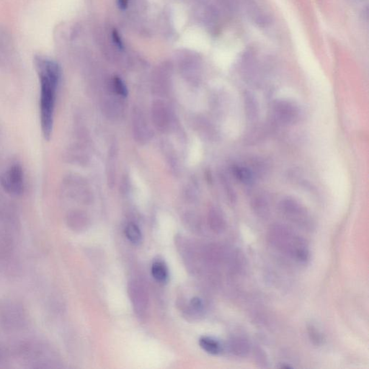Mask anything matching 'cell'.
I'll return each mask as SVG.
<instances>
[{"mask_svg":"<svg viewBox=\"0 0 369 369\" xmlns=\"http://www.w3.org/2000/svg\"><path fill=\"white\" fill-rule=\"evenodd\" d=\"M40 84L39 113L42 134L49 141L54 129V113L62 71L57 62L43 57L35 58Z\"/></svg>","mask_w":369,"mask_h":369,"instance_id":"obj_1","label":"cell"},{"mask_svg":"<svg viewBox=\"0 0 369 369\" xmlns=\"http://www.w3.org/2000/svg\"><path fill=\"white\" fill-rule=\"evenodd\" d=\"M268 238L270 244L283 255L301 263H306L309 260L308 243L288 226L274 224L268 230Z\"/></svg>","mask_w":369,"mask_h":369,"instance_id":"obj_2","label":"cell"},{"mask_svg":"<svg viewBox=\"0 0 369 369\" xmlns=\"http://www.w3.org/2000/svg\"><path fill=\"white\" fill-rule=\"evenodd\" d=\"M280 211L283 216L293 224L305 230H312V218L307 209L296 200L288 198L283 200L280 204Z\"/></svg>","mask_w":369,"mask_h":369,"instance_id":"obj_3","label":"cell"},{"mask_svg":"<svg viewBox=\"0 0 369 369\" xmlns=\"http://www.w3.org/2000/svg\"><path fill=\"white\" fill-rule=\"evenodd\" d=\"M3 190L12 196H20L25 190L24 172L21 164H13L0 176Z\"/></svg>","mask_w":369,"mask_h":369,"instance_id":"obj_4","label":"cell"},{"mask_svg":"<svg viewBox=\"0 0 369 369\" xmlns=\"http://www.w3.org/2000/svg\"><path fill=\"white\" fill-rule=\"evenodd\" d=\"M229 348L232 354L240 358L246 357L251 350L249 341L241 336L232 338L229 340Z\"/></svg>","mask_w":369,"mask_h":369,"instance_id":"obj_5","label":"cell"},{"mask_svg":"<svg viewBox=\"0 0 369 369\" xmlns=\"http://www.w3.org/2000/svg\"><path fill=\"white\" fill-rule=\"evenodd\" d=\"M12 57V44L10 36L4 31H0V63L6 64Z\"/></svg>","mask_w":369,"mask_h":369,"instance_id":"obj_6","label":"cell"},{"mask_svg":"<svg viewBox=\"0 0 369 369\" xmlns=\"http://www.w3.org/2000/svg\"><path fill=\"white\" fill-rule=\"evenodd\" d=\"M276 113L280 117V120L288 123L294 122L298 116L297 108L288 103L277 104Z\"/></svg>","mask_w":369,"mask_h":369,"instance_id":"obj_7","label":"cell"},{"mask_svg":"<svg viewBox=\"0 0 369 369\" xmlns=\"http://www.w3.org/2000/svg\"><path fill=\"white\" fill-rule=\"evenodd\" d=\"M199 345L204 351L211 355H218L222 352V345L213 338L207 336L201 338L199 339Z\"/></svg>","mask_w":369,"mask_h":369,"instance_id":"obj_8","label":"cell"},{"mask_svg":"<svg viewBox=\"0 0 369 369\" xmlns=\"http://www.w3.org/2000/svg\"><path fill=\"white\" fill-rule=\"evenodd\" d=\"M209 224L212 230L216 233L224 232L226 226V221L222 214L217 210L213 209L209 215Z\"/></svg>","mask_w":369,"mask_h":369,"instance_id":"obj_9","label":"cell"},{"mask_svg":"<svg viewBox=\"0 0 369 369\" xmlns=\"http://www.w3.org/2000/svg\"><path fill=\"white\" fill-rule=\"evenodd\" d=\"M152 274L155 280L161 283L167 281L168 278V271L163 263L155 262L152 266Z\"/></svg>","mask_w":369,"mask_h":369,"instance_id":"obj_10","label":"cell"},{"mask_svg":"<svg viewBox=\"0 0 369 369\" xmlns=\"http://www.w3.org/2000/svg\"><path fill=\"white\" fill-rule=\"evenodd\" d=\"M125 235L129 241L134 244L140 243L142 240V232L137 226L133 223H130L126 226L125 229Z\"/></svg>","mask_w":369,"mask_h":369,"instance_id":"obj_11","label":"cell"},{"mask_svg":"<svg viewBox=\"0 0 369 369\" xmlns=\"http://www.w3.org/2000/svg\"><path fill=\"white\" fill-rule=\"evenodd\" d=\"M308 338L312 342L313 345L316 346H319L323 342V336L320 333L317 327L314 326L312 324H309L308 325Z\"/></svg>","mask_w":369,"mask_h":369,"instance_id":"obj_12","label":"cell"},{"mask_svg":"<svg viewBox=\"0 0 369 369\" xmlns=\"http://www.w3.org/2000/svg\"><path fill=\"white\" fill-rule=\"evenodd\" d=\"M233 170L235 177L241 182L248 184L252 181V173L246 167H235Z\"/></svg>","mask_w":369,"mask_h":369,"instance_id":"obj_13","label":"cell"},{"mask_svg":"<svg viewBox=\"0 0 369 369\" xmlns=\"http://www.w3.org/2000/svg\"><path fill=\"white\" fill-rule=\"evenodd\" d=\"M113 85L114 91L118 94L122 96V97H126L127 94H128V91H127L126 86L123 83L122 79L118 77H114L113 80Z\"/></svg>","mask_w":369,"mask_h":369,"instance_id":"obj_14","label":"cell"},{"mask_svg":"<svg viewBox=\"0 0 369 369\" xmlns=\"http://www.w3.org/2000/svg\"><path fill=\"white\" fill-rule=\"evenodd\" d=\"M111 40H112L113 44L119 49V50H123V42L122 40V37H121L120 34L116 31V29H113L111 31Z\"/></svg>","mask_w":369,"mask_h":369,"instance_id":"obj_15","label":"cell"},{"mask_svg":"<svg viewBox=\"0 0 369 369\" xmlns=\"http://www.w3.org/2000/svg\"><path fill=\"white\" fill-rule=\"evenodd\" d=\"M190 306L197 312H201L204 310V304L202 300L198 297H195L190 301Z\"/></svg>","mask_w":369,"mask_h":369,"instance_id":"obj_16","label":"cell"},{"mask_svg":"<svg viewBox=\"0 0 369 369\" xmlns=\"http://www.w3.org/2000/svg\"><path fill=\"white\" fill-rule=\"evenodd\" d=\"M118 7L120 10H125L128 8L129 0H116Z\"/></svg>","mask_w":369,"mask_h":369,"instance_id":"obj_17","label":"cell"}]
</instances>
